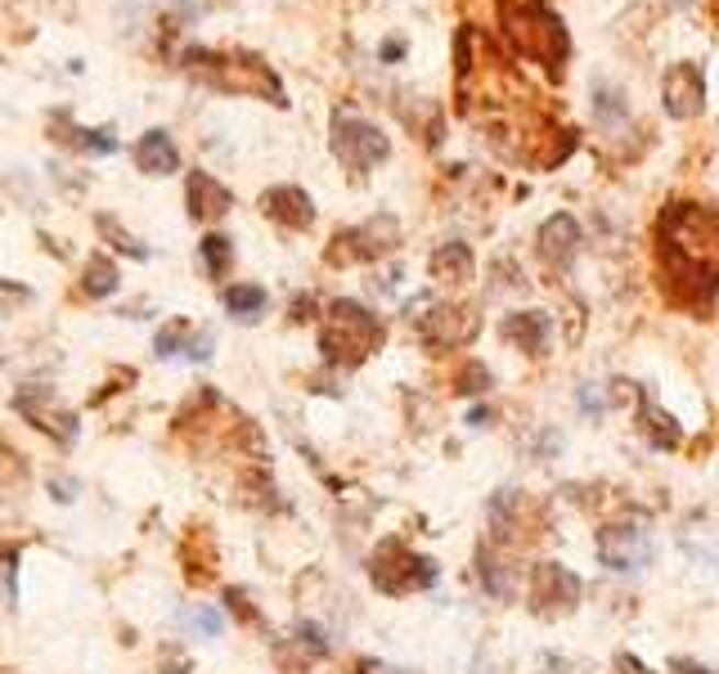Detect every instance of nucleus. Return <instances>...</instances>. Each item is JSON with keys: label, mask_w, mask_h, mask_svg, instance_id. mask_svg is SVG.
I'll list each match as a JSON object with an SVG mask.
<instances>
[{"label": "nucleus", "mask_w": 719, "mask_h": 674, "mask_svg": "<svg viewBox=\"0 0 719 674\" xmlns=\"http://www.w3.org/2000/svg\"><path fill=\"white\" fill-rule=\"evenodd\" d=\"M382 342V324L360 306V302H333L328 306V324L319 347L333 364H360L364 356H373Z\"/></svg>", "instance_id": "obj_1"}, {"label": "nucleus", "mask_w": 719, "mask_h": 674, "mask_svg": "<svg viewBox=\"0 0 719 674\" xmlns=\"http://www.w3.org/2000/svg\"><path fill=\"white\" fill-rule=\"evenodd\" d=\"M184 68L194 72H207V81L225 86V90H266L274 104H283V90L274 81V72L261 64V59H248V55H212V50H184Z\"/></svg>", "instance_id": "obj_2"}, {"label": "nucleus", "mask_w": 719, "mask_h": 674, "mask_svg": "<svg viewBox=\"0 0 719 674\" xmlns=\"http://www.w3.org/2000/svg\"><path fill=\"white\" fill-rule=\"evenodd\" d=\"M652 558H656V544H652V531L643 521H616V526H603L598 531V562L607 571L639 575L652 566Z\"/></svg>", "instance_id": "obj_3"}, {"label": "nucleus", "mask_w": 719, "mask_h": 674, "mask_svg": "<svg viewBox=\"0 0 719 674\" xmlns=\"http://www.w3.org/2000/svg\"><path fill=\"white\" fill-rule=\"evenodd\" d=\"M333 154H338L342 167H351V171H369L378 162H387L392 144H387V135H382L373 122L338 113V117H333Z\"/></svg>", "instance_id": "obj_4"}, {"label": "nucleus", "mask_w": 719, "mask_h": 674, "mask_svg": "<svg viewBox=\"0 0 719 674\" xmlns=\"http://www.w3.org/2000/svg\"><path fill=\"white\" fill-rule=\"evenodd\" d=\"M396 244H401V225H396L392 216H373L369 225L338 234V244L328 248V261H333V266H347V261H373V257H382V252H392Z\"/></svg>", "instance_id": "obj_5"}, {"label": "nucleus", "mask_w": 719, "mask_h": 674, "mask_svg": "<svg viewBox=\"0 0 719 674\" xmlns=\"http://www.w3.org/2000/svg\"><path fill=\"white\" fill-rule=\"evenodd\" d=\"M14 409H19L32 427H41L45 437H55L59 446H68V441L77 437V414H68L50 387H23V392L14 396Z\"/></svg>", "instance_id": "obj_6"}, {"label": "nucleus", "mask_w": 719, "mask_h": 674, "mask_svg": "<svg viewBox=\"0 0 719 674\" xmlns=\"http://www.w3.org/2000/svg\"><path fill=\"white\" fill-rule=\"evenodd\" d=\"M536 603H540V611H571L581 603V575L566 571L562 562H540L536 566Z\"/></svg>", "instance_id": "obj_7"}, {"label": "nucleus", "mask_w": 719, "mask_h": 674, "mask_svg": "<svg viewBox=\"0 0 719 674\" xmlns=\"http://www.w3.org/2000/svg\"><path fill=\"white\" fill-rule=\"evenodd\" d=\"M261 212H266L274 225H283V229H306V225L315 221L311 194H306V189H297V184H274V189H266V194H261Z\"/></svg>", "instance_id": "obj_8"}, {"label": "nucleus", "mask_w": 719, "mask_h": 674, "mask_svg": "<svg viewBox=\"0 0 719 674\" xmlns=\"http://www.w3.org/2000/svg\"><path fill=\"white\" fill-rule=\"evenodd\" d=\"M229 189L216 180V176H207V171H189V180H184V207H189V216L194 221H221L225 212H229Z\"/></svg>", "instance_id": "obj_9"}, {"label": "nucleus", "mask_w": 719, "mask_h": 674, "mask_svg": "<svg viewBox=\"0 0 719 674\" xmlns=\"http://www.w3.org/2000/svg\"><path fill=\"white\" fill-rule=\"evenodd\" d=\"M661 90H665V113L670 117H693L701 109V72L693 64H675L665 77H661Z\"/></svg>", "instance_id": "obj_10"}, {"label": "nucleus", "mask_w": 719, "mask_h": 674, "mask_svg": "<svg viewBox=\"0 0 719 674\" xmlns=\"http://www.w3.org/2000/svg\"><path fill=\"white\" fill-rule=\"evenodd\" d=\"M135 162L149 176H171V171H180V149L167 131H144L135 144Z\"/></svg>", "instance_id": "obj_11"}, {"label": "nucleus", "mask_w": 719, "mask_h": 674, "mask_svg": "<svg viewBox=\"0 0 719 674\" xmlns=\"http://www.w3.org/2000/svg\"><path fill=\"white\" fill-rule=\"evenodd\" d=\"M55 139L72 144V149H81V154H94V158L117 154V135L113 131H104V126H77L68 117H55Z\"/></svg>", "instance_id": "obj_12"}, {"label": "nucleus", "mask_w": 719, "mask_h": 674, "mask_svg": "<svg viewBox=\"0 0 719 674\" xmlns=\"http://www.w3.org/2000/svg\"><path fill=\"white\" fill-rule=\"evenodd\" d=\"M476 581H482V589H486L491 598H499V603H508V598L517 594V575H513V566H508L504 558H495L491 544L476 549Z\"/></svg>", "instance_id": "obj_13"}, {"label": "nucleus", "mask_w": 719, "mask_h": 674, "mask_svg": "<svg viewBox=\"0 0 719 674\" xmlns=\"http://www.w3.org/2000/svg\"><path fill=\"white\" fill-rule=\"evenodd\" d=\"M504 337H508V342H517L521 351L544 356V347H549V315H540V311L508 315L504 319Z\"/></svg>", "instance_id": "obj_14"}, {"label": "nucleus", "mask_w": 719, "mask_h": 674, "mask_svg": "<svg viewBox=\"0 0 719 674\" xmlns=\"http://www.w3.org/2000/svg\"><path fill=\"white\" fill-rule=\"evenodd\" d=\"M540 238H544V261H553V266H571V257H575V248H581V225H575L571 216H553L544 229H540Z\"/></svg>", "instance_id": "obj_15"}, {"label": "nucleus", "mask_w": 719, "mask_h": 674, "mask_svg": "<svg viewBox=\"0 0 719 674\" xmlns=\"http://www.w3.org/2000/svg\"><path fill=\"white\" fill-rule=\"evenodd\" d=\"M81 293L86 297H113L117 293V266L104 257V252H94L81 270Z\"/></svg>", "instance_id": "obj_16"}, {"label": "nucleus", "mask_w": 719, "mask_h": 674, "mask_svg": "<svg viewBox=\"0 0 719 674\" xmlns=\"http://www.w3.org/2000/svg\"><path fill=\"white\" fill-rule=\"evenodd\" d=\"M221 302H225V311L234 319H257L266 311V288H257V283H229Z\"/></svg>", "instance_id": "obj_17"}, {"label": "nucleus", "mask_w": 719, "mask_h": 674, "mask_svg": "<svg viewBox=\"0 0 719 674\" xmlns=\"http://www.w3.org/2000/svg\"><path fill=\"white\" fill-rule=\"evenodd\" d=\"M431 270H437L441 279H450V283H463L468 270H472V252H468V244H446L437 257H431Z\"/></svg>", "instance_id": "obj_18"}, {"label": "nucleus", "mask_w": 719, "mask_h": 674, "mask_svg": "<svg viewBox=\"0 0 719 674\" xmlns=\"http://www.w3.org/2000/svg\"><path fill=\"white\" fill-rule=\"evenodd\" d=\"M643 427H648V437H652L661 450H675V446H679V427L670 423V414H661L648 396H643Z\"/></svg>", "instance_id": "obj_19"}, {"label": "nucleus", "mask_w": 719, "mask_h": 674, "mask_svg": "<svg viewBox=\"0 0 719 674\" xmlns=\"http://www.w3.org/2000/svg\"><path fill=\"white\" fill-rule=\"evenodd\" d=\"M293 648H302V652H311V656H328V652H333V639H328L324 625L297 620V625H293Z\"/></svg>", "instance_id": "obj_20"}, {"label": "nucleus", "mask_w": 719, "mask_h": 674, "mask_svg": "<svg viewBox=\"0 0 719 674\" xmlns=\"http://www.w3.org/2000/svg\"><path fill=\"white\" fill-rule=\"evenodd\" d=\"M199 248H203V266H207V274H212V279H225V270H229V261H234L229 238H225V234H207Z\"/></svg>", "instance_id": "obj_21"}, {"label": "nucleus", "mask_w": 719, "mask_h": 674, "mask_svg": "<svg viewBox=\"0 0 719 674\" xmlns=\"http://www.w3.org/2000/svg\"><path fill=\"white\" fill-rule=\"evenodd\" d=\"M180 625H189L199 639H216L221 630H225V616L216 611V607H184L180 611Z\"/></svg>", "instance_id": "obj_22"}, {"label": "nucleus", "mask_w": 719, "mask_h": 674, "mask_svg": "<svg viewBox=\"0 0 719 674\" xmlns=\"http://www.w3.org/2000/svg\"><path fill=\"white\" fill-rule=\"evenodd\" d=\"M94 225H100V234H104V238H113V248H117V252H126V257H135V261H149V248H144L135 234H126V229H122L113 216H100Z\"/></svg>", "instance_id": "obj_23"}, {"label": "nucleus", "mask_w": 719, "mask_h": 674, "mask_svg": "<svg viewBox=\"0 0 719 674\" xmlns=\"http://www.w3.org/2000/svg\"><path fill=\"white\" fill-rule=\"evenodd\" d=\"M594 113H598V122L616 126V117H626V94L611 90L607 81H594Z\"/></svg>", "instance_id": "obj_24"}, {"label": "nucleus", "mask_w": 719, "mask_h": 674, "mask_svg": "<svg viewBox=\"0 0 719 674\" xmlns=\"http://www.w3.org/2000/svg\"><path fill=\"white\" fill-rule=\"evenodd\" d=\"M184 342H189V324H184V319H176V324H167V328L154 337V351H158L162 360H171L176 351H184Z\"/></svg>", "instance_id": "obj_25"}, {"label": "nucleus", "mask_w": 719, "mask_h": 674, "mask_svg": "<svg viewBox=\"0 0 719 674\" xmlns=\"http://www.w3.org/2000/svg\"><path fill=\"white\" fill-rule=\"evenodd\" d=\"M212 347H216V342H212V333H194V337L184 342V356L203 364V360H212Z\"/></svg>", "instance_id": "obj_26"}, {"label": "nucleus", "mask_w": 719, "mask_h": 674, "mask_svg": "<svg viewBox=\"0 0 719 674\" xmlns=\"http://www.w3.org/2000/svg\"><path fill=\"white\" fill-rule=\"evenodd\" d=\"M575 401H581V409H585V418H603V396H598V387H594V382H585V387H581V396H575Z\"/></svg>", "instance_id": "obj_27"}, {"label": "nucleus", "mask_w": 719, "mask_h": 674, "mask_svg": "<svg viewBox=\"0 0 719 674\" xmlns=\"http://www.w3.org/2000/svg\"><path fill=\"white\" fill-rule=\"evenodd\" d=\"M486 387H491V373H486L482 364H472V369L463 373V387H459V392H486Z\"/></svg>", "instance_id": "obj_28"}, {"label": "nucleus", "mask_w": 719, "mask_h": 674, "mask_svg": "<svg viewBox=\"0 0 719 674\" xmlns=\"http://www.w3.org/2000/svg\"><path fill=\"white\" fill-rule=\"evenodd\" d=\"M225 598H229V607H234V611H238V616H244V620H257V611H252V607H248V598H244V589H229V594H225Z\"/></svg>", "instance_id": "obj_29"}, {"label": "nucleus", "mask_w": 719, "mask_h": 674, "mask_svg": "<svg viewBox=\"0 0 719 674\" xmlns=\"http://www.w3.org/2000/svg\"><path fill=\"white\" fill-rule=\"evenodd\" d=\"M670 670H675V674H715V670H706V665H697V661H670Z\"/></svg>", "instance_id": "obj_30"}, {"label": "nucleus", "mask_w": 719, "mask_h": 674, "mask_svg": "<svg viewBox=\"0 0 719 674\" xmlns=\"http://www.w3.org/2000/svg\"><path fill=\"white\" fill-rule=\"evenodd\" d=\"M356 674H405V670H392V665H382V661H360Z\"/></svg>", "instance_id": "obj_31"}, {"label": "nucleus", "mask_w": 719, "mask_h": 674, "mask_svg": "<svg viewBox=\"0 0 719 674\" xmlns=\"http://www.w3.org/2000/svg\"><path fill=\"white\" fill-rule=\"evenodd\" d=\"M0 293H10L14 302H27V288H14V283H5V279H0Z\"/></svg>", "instance_id": "obj_32"}]
</instances>
